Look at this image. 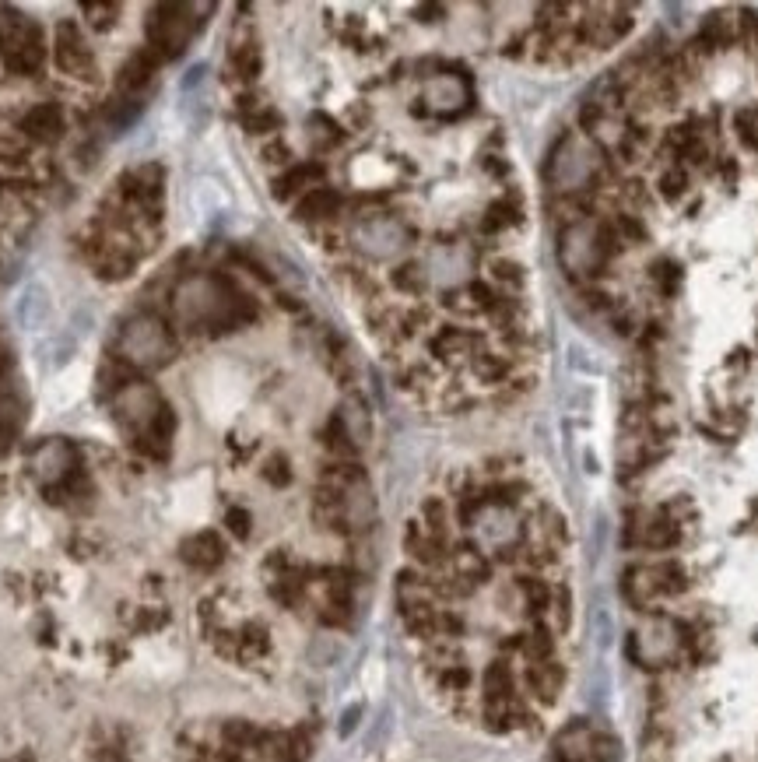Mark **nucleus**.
Returning a JSON list of instances; mask_svg holds the SVG:
<instances>
[{
  "instance_id": "obj_1",
  "label": "nucleus",
  "mask_w": 758,
  "mask_h": 762,
  "mask_svg": "<svg viewBox=\"0 0 758 762\" xmlns=\"http://www.w3.org/2000/svg\"><path fill=\"white\" fill-rule=\"evenodd\" d=\"M176 310L183 320L190 324H218V320L232 317V295L225 292L222 281L208 278V274H194V278H183L176 288Z\"/></svg>"
},
{
  "instance_id": "obj_2",
  "label": "nucleus",
  "mask_w": 758,
  "mask_h": 762,
  "mask_svg": "<svg viewBox=\"0 0 758 762\" xmlns=\"http://www.w3.org/2000/svg\"><path fill=\"white\" fill-rule=\"evenodd\" d=\"M0 57L11 71H36L43 64V36L18 11L0 8Z\"/></svg>"
},
{
  "instance_id": "obj_3",
  "label": "nucleus",
  "mask_w": 758,
  "mask_h": 762,
  "mask_svg": "<svg viewBox=\"0 0 758 762\" xmlns=\"http://www.w3.org/2000/svg\"><path fill=\"white\" fill-rule=\"evenodd\" d=\"M172 341H169V331L158 317L151 313H141L134 317L120 334V352L123 359H130L134 366H158V362L169 355Z\"/></svg>"
},
{
  "instance_id": "obj_4",
  "label": "nucleus",
  "mask_w": 758,
  "mask_h": 762,
  "mask_svg": "<svg viewBox=\"0 0 758 762\" xmlns=\"http://www.w3.org/2000/svg\"><path fill=\"white\" fill-rule=\"evenodd\" d=\"M355 239L369 257H394V253L408 243V229H404L397 218L376 215V218H369V222L358 225Z\"/></svg>"
},
{
  "instance_id": "obj_5",
  "label": "nucleus",
  "mask_w": 758,
  "mask_h": 762,
  "mask_svg": "<svg viewBox=\"0 0 758 762\" xmlns=\"http://www.w3.org/2000/svg\"><path fill=\"white\" fill-rule=\"evenodd\" d=\"M162 408H165L162 397H158L155 387H148V383H127V387L116 394V411H120V418H127V422L134 425L158 422Z\"/></svg>"
},
{
  "instance_id": "obj_6",
  "label": "nucleus",
  "mask_w": 758,
  "mask_h": 762,
  "mask_svg": "<svg viewBox=\"0 0 758 762\" xmlns=\"http://www.w3.org/2000/svg\"><path fill=\"white\" fill-rule=\"evenodd\" d=\"M53 57L67 74H88L92 71V53H88L85 39H81L78 25L64 22L57 25V43H53Z\"/></svg>"
},
{
  "instance_id": "obj_7",
  "label": "nucleus",
  "mask_w": 758,
  "mask_h": 762,
  "mask_svg": "<svg viewBox=\"0 0 758 762\" xmlns=\"http://www.w3.org/2000/svg\"><path fill=\"white\" fill-rule=\"evenodd\" d=\"M32 464H36L43 482H60V478L74 468V450L64 443V439H50V443H43L36 450V461Z\"/></svg>"
},
{
  "instance_id": "obj_8",
  "label": "nucleus",
  "mask_w": 758,
  "mask_h": 762,
  "mask_svg": "<svg viewBox=\"0 0 758 762\" xmlns=\"http://www.w3.org/2000/svg\"><path fill=\"white\" fill-rule=\"evenodd\" d=\"M523 678H527V689L534 692L541 703H555L558 692H562V685H565V671H562V664H555V661H530V668Z\"/></svg>"
},
{
  "instance_id": "obj_9",
  "label": "nucleus",
  "mask_w": 758,
  "mask_h": 762,
  "mask_svg": "<svg viewBox=\"0 0 758 762\" xmlns=\"http://www.w3.org/2000/svg\"><path fill=\"white\" fill-rule=\"evenodd\" d=\"M467 250H460V246H439V250H432L429 264H425V271H429L432 281H443V285H453V281L464 278L467 271Z\"/></svg>"
},
{
  "instance_id": "obj_10",
  "label": "nucleus",
  "mask_w": 758,
  "mask_h": 762,
  "mask_svg": "<svg viewBox=\"0 0 758 762\" xmlns=\"http://www.w3.org/2000/svg\"><path fill=\"white\" fill-rule=\"evenodd\" d=\"M183 559L194 569H215L225 559V545L215 531H201L183 545Z\"/></svg>"
},
{
  "instance_id": "obj_11",
  "label": "nucleus",
  "mask_w": 758,
  "mask_h": 762,
  "mask_svg": "<svg viewBox=\"0 0 758 762\" xmlns=\"http://www.w3.org/2000/svg\"><path fill=\"white\" fill-rule=\"evenodd\" d=\"M425 99H429L432 109H460L467 102V85L464 78H457V74H443V78H432L429 85H425Z\"/></svg>"
},
{
  "instance_id": "obj_12",
  "label": "nucleus",
  "mask_w": 758,
  "mask_h": 762,
  "mask_svg": "<svg viewBox=\"0 0 758 762\" xmlns=\"http://www.w3.org/2000/svg\"><path fill=\"white\" fill-rule=\"evenodd\" d=\"M60 130H64V116H60V109L50 106V102L29 109L22 120V134L36 137V141H57Z\"/></svg>"
},
{
  "instance_id": "obj_13",
  "label": "nucleus",
  "mask_w": 758,
  "mask_h": 762,
  "mask_svg": "<svg viewBox=\"0 0 758 762\" xmlns=\"http://www.w3.org/2000/svg\"><path fill=\"white\" fill-rule=\"evenodd\" d=\"M408 555L418 562V566H443L446 562V552H443V541L436 534H429L425 527H411L408 534Z\"/></svg>"
},
{
  "instance_id": "obj_14",
  "label": "nucleus",
  "mask_w": 758,
  "mask_h": 762,
  "mask_svg": "<svg viewBox=\"0 0 758 762\" xmlns=\"http://www.w3.org/2000/svg\"><path fill=\"white\" fill-rule=\"evenodd\" d=\"M190 15V8L183 11V18H172V8H162V18H158V39H162V46L169 53H179L186 43V36H190V29H194V18H186Z\"/></svg>"
},
{
  "instance_id": "obj_15",
  "label": "nucleus",
  "mask_w": 758,
  "mask_h": 762,
  "mask_svg": "<svg viewBox=\"0 0 758 762\" xmlns=\"http://www.w3.org/2000/svg\"><path fill=\"white\" fill-rule=\"evenodd\" d=\"M499 703H516V696H513V671H509V664L495 661L492 668L485 671V706H499Z\"/></svg>"
},
{
  "instance_id": "obj_16",
  "label": "nucleus",
  "mask_w": 758,
  "mask_h": 762,
  "mask_svg": "<svg viewBox=\"0 0 758 762\" xmlns=\"http://www.w3.org/2000/svg\"><path fill=\"white\" fill-rule=\"evenodd\" d=\"M337 422H341L344 439H351V443H355V446L369 439V415H365L362 404L348 401V404H344V408H341V415H337Z\"/></svg>"
},
{
  "instance_id": "obj_17",
  "label": "nucleus",
  "mask_w": 758,
  "mask_h": 762,
  "mask_svg": "<svg viewBox=\"0 0 758 762\" xmlns=\"http://www.w3.org/2000/svg\"><path fill=\"white\" fill-rule=\"evenodd\" d=\"M334 211H337V194H330V190H313V194L299 204V218H306V222L327 218L334 215Z\"/></svg>"
},
{
  "instance_id": "obj_18",
  "label": "nucleus",
  "mask_w": 758,
  "mask_h": 762,
  "mask_svg": "<svg viewBox=\"0 0 758 762\" xmlns=\"http://www.w3.org/2000/svg\"><path fill=\"white\" fill-rule=\"evenodd\" d=\"M587 755L590 762H618L622 759V745L611 734H587Z\"/></svg>"
},
{
  "instance_id": "obj_19",
  "label": "nucleus",
  "mask_w": 758,
  "mask_h": 762,
  "mask_svg": "<svg viewBox=\"0 0 758 762\" xmlns=\"http://www.w3.org/2000/svg\"><path fill=\"white\" fill-rule=\"evenodd\" d=\"M734 36H737V22L730 15H713L706 22V29H702V39H706L709 46H727Z\"/></svg>"
},
{
  "instance_id": "obj_20",
  "label": "nucleus",
  "mask_w": 758,
  "mask_h": 762,
  "mask_svg": "<svg viewBox=\"0 0 758 762\" xmlns=\"http://www.w3.org/2000/svg\"><path fill=\"white\" fill-rule=\"evenodd\" d=\"M520 590H523V601H527V612L541 615L544 608H551V590L544 587L541 580H523Z\"/></svg>"
},
{
  "instance_id": "obj_21",
  "label": "nucleus",
  "mask_w": 758,
  "mask_h": 762,
  "mask_svg": "<svg viewBox=\"0 0 758 762\" xmlns=\"http://www.w3.org/2000/svg\"><path fill=\"white\" fill-rule=\"evenodd\" d=\"M320 180V169L316 166H302V169H292L285 180H278V197H292L295 190H302L306 183Z\"/></svg>"
},
{
  "instance_id": "obj_22",
  "label": "nucleus",
  "mask_w": 758,
  "mask_h": 762,
  "mask_svg": "<svg viewBox=\"0 0 758 762\" xmlns=\"http://www.w3.org/2000/svg\"><path fill=\"white\" fill-rule=\"evenodd\" d=\"M734 127H737V137H741L748 148H758V109H741Z\"/></svg>"
},
{
  "instance_id": "obj_23",
  "label": "nucleus",
  "mask_w": 758,
  "mask_h": 762,
  "mask_svg": "<svg viewBox=\"0 0 758 762\" xmlns=\"http://www.w3.org/2000/svg\"><path fill=\"white\" fill-rule=\"evenodd\" d=\"M439 685H443L446 692H464L467 685H471V671H467L464 664H450V668L439 671Z\"/></svg>"
},
{
  "instance_id": "obj_24",
  "label": "nucleus",
  "mask_w": 758,
  "mask_h": 762,
  "mask_svg": "<svg viewBox=\"0 0 758 762\" xmlns=\"http://www.w3.org/2000/svg\"><path fill=\"white\" fill-rule=\"evenodd\" d=\"M650 278L657 281V285L664 288L667 295H671L674 288H678V278H681V274H678V267H674L671 260H660V264L653 267V274H650Z\"/></svg>"
},
{
  "instance_id": "obj_25",
  "label": "nucleus",
  "mask_w": 758,
  "mask_h": 762,
  "mask_svg": "<svg viewBox=\"0 0 758 762\" xmlns=\"http://www.w3.org/2000/svg\"><path fill=\"white\" fill-rule=\"evenodd\" d=\"M218 204H222V190H218L215 183H201V187H197V208L215 211Z\"/></svg>"
},
{
  "instance_id": "obj_26",
  "label": "nucleus",
  "mask_w": 758,
  "mask_h": 762,
  "mask_svg": "<svg viewBox=\"0 0 758 762\" xmlns=\"http://www.w3.org/2000/svg\"><path fill=\"white\" fill-rule=\"evenodd\" d=\"M25 137L22 130H0V155H22Z\"/></svg>"
},
{
  "instance_id": "obj_27",
  "label": "nucleus",
  "mask_w": 758,
  "mask_h": 762,
  "mask_svg": "<svg viewBox=\"0 0 758 762\" xmlns=\"http://www.w3.org/2000/svg\"><path fill=\"white\" fill-rule=\"evenodd\" d=\"M660 190H664L667 201H674V197L685 194V173H678V169H671V173L660 180Z\"/></svg>"
},
{
  "instance_id": "obj_28",
  "label": "nucleus",
  "mask_w": 758,
  "mask_h": 762,
  "mask_svg": "<svg viewBox=\"0 0 758 762\" xmlns=\"http://www.w3.org/2000/svg\"><path fill=\"white\" fill-rule=\"evenodd\" d=\"M225 520H229V531L236 534V538H246V534H250V513L246 510H229Z\"/></svg>"
},
{
  "instance_id": "obj_29",
  "label": "nucleus",
  "mask_w": 758,
  "mask_h": 762,
  "mask_svg": "<svg viewBox=\"0 0 758 762\" xmlns=\"http://www.w3.org/2000/svg\"><path fill=\"white\" fill-rule=\"evenodd\" d=\"M246 127L257 130V134H264V130H274V127H278V113H271V109H264V113L250 116V120H246Z\"/></svg>"
},
{
  "instance_id": "obj_30",
  "label": "nucleus",
  "mask_w": 758,
  "mask_h": 762,
  "mask_svg": "<svg viewBox=\"0 0 758 762\" xmlns=\"http://www.w3.org/2000/svg\"><path fill=\"white\" fill-rule=\"evenodd\" d=\"M495 278H499V281H509V285H523L520 267L509 264V260H499V264H495Z\"/></svg>"
},
{
  "instance_id": "obj_31",
  "label": "nucleus",
  "mask_w": 758,
  "mask_h": 762,
  "mask_svg": "<svg viewBox=\"0 0 758 762\" xmlns=\"http://www.w3.org/2000/svg\"><path fill=\"white\" fill-rule=\"evenodd\" d=\"M25 310H29V320H36V313L46 310V299H43V292H39V288H32L29 302H25Z\"/></svg>"
},
{
  "instance_id": "obj_32",
  "label": "nucleus",
  "mask_w": 758,
  "mask_h": 762,
  "mask_svg": "<svg viewBox=\"0 0 758 762\" xmlns=\"http://www.w3.org/2000/svg\"><path fill=\"white\" fill-rule=\"evenodd\" d=\"M218 762H253V759L243 752V748H225V752L218 755Z\"/></svg>"
}]
</instances>
